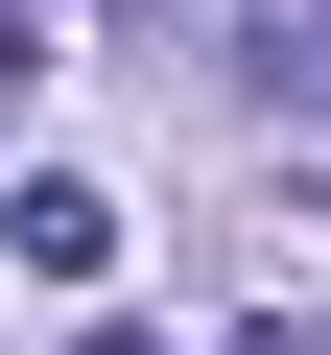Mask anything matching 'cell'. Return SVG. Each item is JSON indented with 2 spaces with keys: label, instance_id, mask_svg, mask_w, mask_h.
Returning <instances> with one entry per match:
<instances>
[{
  "label": "cell",
  "instance_id": "obj_1",
  "mask_svg": "<svg viewBox=\"0 0 331 355\" xmlns=\"http://www.w3.org/2000/svg\"><path fill=\"white\" fill-rule=\"evenodd\" d=\"M237 95L260 119H331V0H237Z\"/></svg>",
  "mask_w": 331,
  "mask_h": 355
},
{
  "label": "cell",
  "instance_id": "obj_2",
  "mask_svg": "<svg viewBox=\"0 0 331 355\" xmlns=\"http://www.w3.org/2000/svg\"><path fill=\"white\" fill-rule=\"evenodd\" d=\"M0 237H24V284H95V261H118V214H95V190H24Z\"/></svg>",
  "mask_w": 331,
  "mask_h": 355
},
{
  "label": "cell",
  "instance_id": "obj_3",
  "mask_svg": "<svg viewBox=\"0 0 331 355\" xmlns=\"http://www.w3.org/2000/svg\"><path fill=\"white\" fill-rule=\"evenodd\" d=\"M24 71H48V48H24V0H0V119H24Z\"/></svg>",
  "mask_w": 331,
  "mask_h": 355
},
{
  "label": "cell",
  "instance_id": "obj_4",
  "mask_svg": "<svg viewBox=\"0 0 331 355\" xmlns=\"http://www.w3.org/2000/svg\"><path fill=\"white\" fill-rule=\"evenodd\" d=\"M71 355H166V331H142V308H95V331H71Z\"/></svg>",
  "mask_w": 331,
  "mask_h": 355
}]
</instances>
